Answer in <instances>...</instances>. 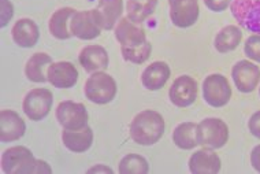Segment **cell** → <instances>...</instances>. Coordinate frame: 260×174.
I'll return each instance as SVG.
<instances>
[{"label":"cell","mask_w":260,"mask_h":174,"mask_svg":"<svg viewBox=\"0 0 260 174\" xmlns=\"http://www.w3.org/2000/svg\"><path fill=\"white\" fill-rule=\"evenodd\" d=\"M115 39L121 44L122 56L126 62L143 65L147 62L152 51V45L147 40L143 27L130 21L127 17L121 18L115 26Z\"/></svg>","instance_id":"1"},{"label":"cell","mask_w":260,"mask_h":174,"mask_svg":"<svg viewBox=\"0 0 260 174\" xmlns=\"http://www.w3.org/2000/svg\"><path fill=\"white\" fill-rule=\"evenodd\" d=\"M2 170L6 174H43L52 171L47 162L36 159L30 150L23 146L11 147L3 152Z\"/></svg>","instance_id":"2"},{"label":"cell","mask_w":260,"mask_h":174,"mask_svg":"<svg viewBox=\"0 0 260 174\" xmlns=\"http://www.w3.org/2000/svg\"><path fill=\"white\" fill-rule=\"evenodd\" d=\"M166 124L163 117L155 110H144L130 122V137L140 146H153L165 134Z\"/></svg>","instance_id":"3"},{"label":"cell","mask_w":260,"mask_h":174,"mask_svg":"<svg viewBox=\"0 0 260 174\" xmlns=\"http://www.w3.org/2000/svg\"><path fill=\"white\" fill-rule=\"evenodd\" d=\"M117 82L110 74L104 72H94L86 80L84 86L85 98L96 104H107L117 96Z\"/></svg>","instance_id":"4"},{"label":"cell","mask_w":260,"mask_h":174,"mask_svg":"<svg viewBox=\"0 0 260 174\" xmlns=\"http://www.w3.org/2000/svg\"><path fill=\"white\" fill-rule=\"evenodd\" d=\"M229 140V128L220 118H206L198 125V143L203 147L218 150Z\"/></svg>","instance_id":"5"},{"label":"cell","mask_w":260,"mask_h":174,"mask_svg":"<svg viewBox=\"0 0 260 174\" xmlns=\"http://www.w3.org/2000/svg\"><path fill=\"white\" fill-rule=\"evenodd\" d=\"M70 31L73 36L80 40H93L99 37L103 26L96 9L76 11L70 21Z\"/></svg>","instance_id":"6"},{"label":"cell","mask_w":260,"mask_h":174,"mask_svg":"<svg viewBox=\"0 0 260 174\" xmlns=\"http://www.w3.org/2000/svg\"><path fill=\"white\" fill-rule=\"evenodd\" d=\"M203 98L211 107H224L232 99V86L222 74H210L203 82Z\"/></svg>","instance_id":"7"},{"label":"cell","mask_w":260,"mask_h":174,"mask_svg":"<svg viewBox=\"0 0 260 174\" xmlns=\"http://www.w3.org/2000/svg\"><path fill=\"white\" fill-rule=\"evenodd\" d=\"M54 103V95L47 88H35L23 98L22 108L25 115L31 121H41L48 115Z\"/></svg>","instance_id":"8"},{"label":"cell","mask_w":260,"mask_h":174,"mask_svg":"<svg viewBox=\"0 0 260 174\" xmlns=\"http://www.w3.org/2000/svg\"><path fill=\"white\" fill-rule=\"evenodd\" d=\"M55 117L63 126V129L69 130H80L82 128L88 126V111L86 107L82 103H76L73 100H64V102L59 103Z\"/></svg>","instance_id":"9"},{"label":"cell","mask_w":260,"mask_h":174,"mask_svg":"<svg viewBox=\"0 0 260 174\" xmlns=\"http://www.w3.org/2000/svg\"><path fill=\"white\" fill-rule=\"evenodd\" d=\"M230 10L240 26L260 35V0H232Z\"/></svg>","instance_id":"10"},{"label":"cell","mask_w":260,"mask_h":174,"mask_svg":"<svg viewBox=\"0 0 260 174\" xmlns=\"http://www.w3.org/2000/svg\"><path fill=\"white\" fill-rule=\"evenodd\" d=\"M232 78L242 94H251L260 82V67L247 59L238 61L232 69Z\"/></svg>","instance_id":"11"},{"label":"cell","mask_w":260,"mask_h":174,"mask_svg":"<svg viewBox=\"0 0 260 174\" xmlns=\"http://www.w3.org/2000/svg\"><path fill=\"white\" fill-rule=\"evenodd\" d=\"M199 94V86L196 80L190 76H180L175 78L170 91L169 98L170 102L177 107H189L196 102Z\"/></svg>","instance_id":"12"},{"label":"cell","mask_w":260,"mask_h":174,"mask_svg":"<svg viewBox=\"0 0 260 174\" xmlns=\"http://www.w3.org/2000/svg\"><path fill=\"white\" fill-rule=\"evenodd\" d=\"M170 18L177 27H190L200 14L199 0H169Z\"/></svg>","instance_id":"13"},{"label":"cell","mask_w":260,"mask_h":174,"mask_svg":"<svg viewBox=\"0 0 260 174\" xmlns=\"http://www.w3.org/2000/svg\"><path fill=\"white\" fill-rule=\"evenodd\" d=\"M48 82L55 88H60V90H69L73 88L78 81V70L72 62H54L48 67Z\"/></svg>","instance_id":"14"},{"label":"cell","mask_w":260,"mask_h":174,"mask_svg":"<svg viewBox=\"0 0 260 174\" xmlns=\"http://www.w3.org/2000/svg\"><path fill=\"white\" fill-rule=\"evenodd\" d=\"M26 132L25 121L14 110H2L0 112V140L3 143L17 141Z\"/></svg>","instance_id":"15"},{"label":"cell","mask_w":260,"mask_h":174,"mask_svg":"<svg viewBox=\"0 0 260 174\" xmlns=\"http://www.w3.org/2000/svg\"><path fill=\"white\" fill-rule=\"evenodd\" d=\"M222 162L212 148L204 147L199 150L189 159V170L193 174H216L220 171Z\"/></svg>","instance_id":"16"},{"label":"cell","mask_w":260,"mask_h":174,"mask_svg":"<svg viewBox=\"0 0 260 174\" xmlns=\"http://www.w3.org/2000/svg\"><path fill=\"white\" fill-rule=\"evenodd\" d=\"M14 43L22 48H31L40 39V31L37 23L30 18H21L14 23L11 29Z\"/></svg>","instance_id":"17"},{"label":"cell","mask_w":260,"mask_h":174,"mask_svg":"<svg viewBox=\"0 0 260 174\" xmlns=\"http://www.w3.org/2000/svg\"><path fill=\"white\" fill-rule=\"evenodd\" d=\"M78 61H80L81 66L84 67V70L88 73L104 70V69H107L108 62H110L107 49L102 45L96 44L86 45L81 49Z\"/></svg>","instance_id":"18"},{"label":"cell","mask_w":260,"mask_h":174,"mask_svg":"<svg viewBox=\"0 0 260 174\" xmlns=\"http://www.w3.org/2000/svg\"><path fill=\"white\" fill-rule=\"evenodd\" d=\"M170 66L166 62L156 61L144 69L143 74H141V82L145 90L159 91L166 85L170 78Z\"/></svg>","instance_id":"19"},{"label":"cell","mask_w":260,"mask_h":174,"mask_svg":"<svg viewBox=\"0 0 260 174\" xmlns=\"http://www.w3.org/2000/svg\"><path fill=\"white\" fill-rule=\"evenodd\" d=\"M62 141L69 151L81 154L88 151L93 143V130L85 126L80 130L64 129L62 132Z\"/></svg>","instance_id":"20"},{"label":"cell","mask_w":260,"mask_h":174,"mask_svg":"<svg viewBox=\"0 0 260 174\" xmlns=\"http://www.w3.org/2000/svg\"><path fill=\"white\" fill-rule=\"evenodd\" d=\"M74 14H76V10L72 7H62L51 15L48 29L55 39L69 40L73 36L72 31H70V21Z\"/></svg>","instance_id":"21"},{"label":"cell","mask_w":260,"mask_h":174,"mask_svg":"<svg viewBox=\"0 0 260 174\" xmlns=\"http://www.w3.org/2000/svg\"><path fill=\"white\" fill-rule=\"evenodd\" d=\"M52 58L45 52H36L33 54L30 58L27 59L26 65H25V76L31 82H45L48 81L47 73H48V67L52 65Z\"/></svg>","instance_id":"22"},{"label":"cell","mask_w":260,"mask_h":174,"mask_svg":"<svg viewBox=\"0 0 260 174\" xmlns=\"http://www.w3.org/2000/svg\"><path fill=\"white\" fill-rule=\"evenodd\" d=\"M96 11L104 31H112L123 13V0H99Z\"/></svg>","instance_id":"23"},{"label":"cell","mask_w":260,"mask_h":174,"mask_svg":"<svg viewBox=\"0 0 260 174\" xmlns=\"http://www.w3.org/2000/svg\"><path fill=\"white\" fill-rule=\"evenodd\" d=\"M242 40L241 29L236 25H228L220 29L215 37V48L220 54H228L237 48Z\"/></svg>","instance_id":"24"},{"label":"cell","mask_w":260,"mask_h":174,"mask_svg":"<svg viewBox=\"0 0 260 174\" xmlns=\"http://www.w3.org/2000/svg\"><path fill=\"white\" fill-rule=\"evenodd\" d=\"M159 0H127V18L135 23H143L155 13Z\"/></svg>","instance_id":"25"},{"label":"cell","mask_w":260,"mask_h":174,"mask_svg":"<svg viewBox=\"0 0 260 174\" xmlns=\"http://www.w3.org/2000/svg\"><path fill=\"white\" fill-rule=\"evenodd\" d=\"M173 141L181 150H193L199 146L198 125L193 122H182L173 132Z\"/></svg>","instance_id":"26"},{"label":"cell","mask_w":260,"mask_h":174,"mask_svg":"<svg viewBox=\"0 0 260 174\" xmlns=\"http://www.w3.org/2000/svg\"><path fill=\"white\" fill-rule=\"evenodd\" d=\"M118 170L121 174H147L149 171V165L144 156L129 154L122 158Z\"/></svg>","instance_id":"27"},{"label":"cell","mask_w":260,"mask_h":174,"mask_svg":"<svg viewBox=\"0 0 260 174\" xmlns=\"http://www.w3.org/2000/svg\"><path fill=\"white\" fill-rule=\"evenodd\" d=\"M244 52L248 58L260 63V35H252L244 45Z\"/></svg>","instance_id":"28"},{"label":"cell","mask_w":260,"mask_h":174,"mask_svg":"<svg viewBox=\"0 0 260 174\" xmlns=\"http://www.w3.org/2000/svg\"><path fill=\"white\" fill-rule=\"evenodd\" d=\"M14 15V6L10 0H2V27H5L11 21Z\"/></svg>","instance_id":"29"},{"label":"cell","mask_w":260,"mask_h":174,"mask_svg":"<svg viewBox=\"0 0 260 174\" xmlns=\"http://www.w3.org/2000/svg\"><path fill=\"white\" fill-rule=\"evenodd\" d=\"M204 5L214 13H222L232 5V0H204Z\"/></svg>","instance_id":"30"},{"label":"cell","mask_w":260,"mask_h":174,"mask_svg":"<svg viewBox=\"0 0 260 174\" xmlns=\"http://www.w3.org/2000/svg\"><path fill=\"white\" fill-rule=\"evenodd\" d=\"M248 128H249V132L256 138H260V111H256L252 114V117L249 118V122H248Z\"/></svg>","instance_id":"31"},{"label":"cell","mask_w":260,"mask_h":174,"mask_svg":"<svg viewBox=\"0 0 260 174\" xmlns=\"http://www.w3.org/2000/svg\"><path fill=\"white\" fill-rule=\"evenodd\" d=\"M251 163L252 167L256 170V171H259L260 173V144L259 146H256L251 152Z\"/></svg>","instance_id":"32"},{"label":"cell","mask_w":260,"mask_h":174,"mask_svg":"<svg viewBox=\"0 0 260 174\" xmlns=\"http://www.w3.org/2000/svg\"><path fill=\"white\" fill-rule=\"evenodd\" d=\"M100 171H103V173H112V170L107 166H103V165H98L94 166V167H90L88 170V173H100Z\"/></svg>","instance_id":"33"},{"label":"cell","mask_w":260,"mask_h":174,"mask_svg":"<svg viewBox=\"0 0 260 174\" xmlns=\"http://www.w3.org/2000/svg\"><path fill=\"white\" fill-rule=\"evenodd\" d=\"M259 96H260V90H259Z\"/></svg>","instance_id":"34"}]
</instances>
